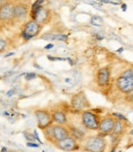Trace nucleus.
<instances>
[{"label":"nucleus","mask_w":133,"mask_h":152,"mask_svg":"<svg viewBox=\"0 0 133 152\" xmlns=\"http://www.w3.org/2000/svg\"><path fill=\"white\" fill-rule=\"evenodd\" d=\"M117 86L119 90L124 93H128L133 89V77L121 76L117 80Z\"/></svg>","instance_id":"7"},{"label":"nucleus","mask_w":133,"mask_h":152,"mask_svg":"<svg viewBox=\"0 0 133 152\" xmlns=\"http://www.w3.org/2000/svg\"><path fill=\"white\" fill-rule=\"evenodd\" d=\"M35 78H36V74H33V72H30V74L26 75V80H27V81L34 80Z\"/></svg>","instance_id":"20"},{"label":"nucleus","mask_w":133,"mask_h":152,"mask_svg":"<svg viewBox=\"0 0 133 152\" xmlns=\"http://www.w3.org/2000/svg\"><path fill=\"white\" fill-rule=\"evenodd\" d=\"M122 9H123V10H126V4H123V5H122Z\"/></svg>","instance_id":"30"},{"label":"nucleus","mask_w":133,"mask_h":152,"mask_svg":"<svg viewBox=\"0 0 133 152\" xmlns=\"http://www.w3.org/2000/svg\"><path fill=\"white\" fill-rule=\"evenodd\" d=\"M124 121L121 120H117L115 121V124H114V128H113V134L115 135H120L123 133L124 131V124H123Z\"/></svg>","instance_id":"15"},{"label":"nucleus","mask_w":133,"mask_h":152,"mask_svg":"<svg viewBox=\"0 0 133 152\" xmlns=\"http://www.w3.org/2000/svg\"><path fill=\"white\" fill-rule=\"evenodd\" d=\"M26 136H27V137H26V138H27V139L28 140H29V141H33V140L35 139V138H33V136H32V135H30V134H26Z\"/></svg>","instance_id":"26"},{"label":"nucleus","mask_w":133,"mask_h":152,"mask_svg":"<svg viewBox=\"0 0 133 152\" xmlns=\"http://www.w3.org/2000/svg\"><path fill=\"white\" fill-rule=\"evenodd\" d=\"M122 76H125V77H133V69H127L126 72H123Z\"/></svg>","instance_id":"23"},{"label":"nucleus","mask_w":133,"mask_h":152,"mask_svg":"<svg viewBox=\"0 0 133 152\" xmlns=\"http://www.w3.org/2000/svg\"><path fill=\"white\" fill-rule=\"evenodd\" d=\"M11 55H13V53L11 52V53H8V54H6L5 55V57H9V56H11Z\"/></svg>","instance_id":"29"},{"label":"nucleus","mask_w":133,"mask_h":152,"mask_svg":"<svg viewBox=\"0 0 133 152\" xmlns=\"http://www.w3.org/2000/svg\"><path fill=\"white\" fill-rule=\"evenodd\" d=\"M126 99H127L128 101H130V102H133V89L127 93V97H126Z\"/></svg>","instance_id":"24"},{"label":"nucleus","mask_w":133,"mask_h":152,"mask_svg":"<svg viewBox=\"0 0 133 152\" xmlns=\"http://www.w3.org/2000/svg\"><path fill=\"white\" fill-rule=\"evenodd\" d=\"M68 36L67 35H54V40H67Z\"/></svg>","instance_id":"19"},{"label":"nucleus","mask_w":133,"mask_h":152,"mask_svg":"<svg viewBox=\"0 0 133 152\" xmlns=\"http://www.w3.org/2000/svg\"><path fill=\"white\" fill-rule=\"evenodd\" d=\"M57 147L62 150H66V151H71L77 148V142L75 140V138L73 137H67L66 139L60 140L57 143Z\"/></svg>","instance_id":"9"},{"label":"nucleus","mask_w":133,"mask_h":152,"mask_svg":"<svg viewBox=\"0 0 133 152\" xmlns=\"http://www.w3.org/2000/svg\"><path fill=\"white\" fill-rule=\"evenodd\" d=\"M114 124H115V120L112 116L108 115L100 121L98 130L102 134H109V133L113 132Z\"/></svg>","instance_id":"8"},{"label":"nucleus","mask_w":133,"mask_h":152,"mask_svg":"<svg viewBox=\"0 0 133 152\" xmlns=\"http://www.w3.org/2000/svg\"><path fill=\"white\" fill-rule=\"evenodd\" d=\"M28 15V9L24 4H18L15 6V18L18 20H24Z\"/></svg>","instance_id":"13"},{"label":"nucleus","mask_w":133,"mask_h":152,"mask_svg":"<svg viewBox=\"0 0 133 152\" xmlns=\"http://www.w3.org/2000/svg\"><path fill=\"white\" fill-rule=\"evenodd\" d=\"M113 115H114V116H116V118H118V120H121V121H127V118H126L124 115H122V114H119V113H116V112H114Z\"/></svg>","instance_id":"22"},{"label":"nucleus","mask_w":133,"mask_h":152,"mask_svg":"<svg viewBox=\"0 0 133 152\" xmlns=\"http://www.w3.org/2000/svg\"><path fill=\"white\" fill-rule=\"evenodd\" d=\"M99 1H102V0H99Z\"/></svg>","instance_id":"32"},{"label":"nucleus","mask_w":133,"mask_h":152,"mask_svg":"<svg viewBox=\"0 0 133 152\" xmlns=\"http://www.w3.org/2000/svg\"><path fill=\"white\" fill-rule=\"evenodd\" d=\"M88 105V102L86 100V97L84 96L83 93H79V94H76L75 96L72 99V106L76 109H82L85 106Z\"/></svg>","instance_id":"11"},{"label":"nucleus","mask_w":133,"mask_h":152,"mask_svg":"<svg viewBox=\"0 0 133 152\" xmlns=\"http://www.w3.org/2000/svg\"><path fill=\"white\" fill-rule=\"evenodd\" d=\"M49 10L42 5L35 9H32V18L40 25H43L47 22L48 18H49Z\"/></svg>","instance_id":"4"},{"label":"nucleus","mask_w":133,"mask_h":152,"mask_svg":"<svg viewBox=\"0 0 133 152\" xmlns=\"http://www.w3.org/2000/svg\"><path fill=\"white\" fill-rule=\"evenodd\" d=\"M72 136L77 140H83L84 133L81 130H79V129L74 128V129H72Z\"/></svg>","instance_id":"17"},{"label":"nucleus","mask_w":133,"mask_h":152,"mask_svg":"<svg viewBox=\"0 0 133 152\" xmlns=\"http://www.w3.org/2000/svg\"><path fill=\"white\" fill-rule=\"evenodd\" d=\"M35 115L37 118V123H38V127L40 129H46L49 127L50 124L52 123V118L49 114V112L46 110H36L35 111Z\"/></svg>","instance_id":"5"},{"label":"nucleus","mask_w":133,"mask_h":152,"mask_svg":"<svg viewBox=\"0 0 133 152\" xmlns=\"http://www.w3.org/2000/svg\"><path fill=\"white\" fill-rule=\"evenodd\" d=\"M99 123V116L92 111H84L82 113V124L88 130H98Z\"/></svg>","instance_id":"1"},{"label":"nucleus","mask_w":133,"mask_h":152,"mask_svg":"<svg viewBox=\"0 0 133 152\" xmlns=\"http://www.w3.org/2000/svg\"><path fill=\"white\" fill-rule=\"evenodd\" d=\"M90 23L93 25V26H96V27H100V26L104 25V18H100L98 15H93L90 20Z\"/></svg>","instance_id":"16"},{"label":"nucleus","mask_w":133,"mask_h":152,"mask_svg":"<svg viewBox=\"0 0 133 152\" xmlns=\"http://www.w3.org/2000/svg\"><path fill=\"white\" fill-rule=\"evenodd\" d=\"M42 39L44 40H54V35H51V34H46L42 37Z\"/></svg>","instance_id":"21"},{"label":"nucleus","mask_w":133,"mask_h":152,"mask_svg":"<svg viewBox=\"0 0 133 152\" xmlns=\"http://www.w3.org/2000/svg\"><path fill=\"white\" fill-rule=\"evenodd\" d=\"M6 48V41L3 40V39H0V52L4 51Z\"/></svg>","instance_id":"18"},{"label":"nucleus","mask_w":133,"mask_h":152,"mask_svg":"<svg viewBox=\"0 0 133 152\" xmlns=\"http://www.w3.org/2000/svg\"><path fill=\"white\" fill-rule=\"evenodd\" d=\"M40 30H41L40 24H38L36 20H32L26 24L25 29L23 31V37L25 39H27V40H29V39L37 36L40 33Z\"/></svg>","instance_id":"3"},{"label":"nucleus","mask_w":133,"mask_h":152,"mask_svg":"<svg viewBox=\"0 0 133 152\" xmlns=\"http://www.w3.org/2000/svg\"><path fill=\"white\" fill-rule=\"evenodd\" d=\"M12 94H13V90H11L7 93V96H10V95H12Z\"/></svg>","instance_id":"28"},{"label":"nucleus","mask_w":133,"mask_h":152,"mask_svg":"<svg viewBox=\"0 0 133 152\" xmlns=\"http://www.w3.org/2000/svg\"><path fill=\"white\" fill-rule=\"evenodd\" d=\"M69 137V132L66 128H64L62 125L53 126V139L57 142L60 141V140L66 139Z\"/></svg>","instance_id":"10"},{"label":"nucleus","mask_w":133,"mask_h":152,"mask_svg":"<svg viewBox=\"0 0 133 152\" xmlns=\"http://www.w3.org/2000/svg\"><path fill=\"white\" fill-rule=\"evenodd\" d=\"M109 82V71L107 67L100 69L97 72V84L100 87H104Z\"/></svg>","instance_id":"12"},{"label":"nucleus","mask_w":133,"mask_h":152,"mask_svg":"<svg viewBox=\"0 0 133 152\" xmlns=\"http://www.w3.org/2000/svg\"><path fill=\"white\" fill-rule=\"evenodd\" d=\"M27 145H28V146H29V147H36V148H37V147H39V145H38V144L33 143V142H31V141L28 142Z\"/></svg>","instance_id":"25"},{"label":"nucleus","mask_w":133,"mask_h":152,"mask_svg":"<svg viewBox=\"0 0 133 152\" xmlns=\"http://www.w3.org/2000/svg\"><path fill=\"white\" fill-rule=\"evenodd\" d=\"M52 47H53L52 44H48V45H46V46H45V49H51Z\"/></svg>","instance_id":"27"},{"label":"nucleus","mask_w":133,"mask_h":152,"mask_svg":"<svg viewBox=\"0 0 133 152\" xmlns=\"http://www.w3.org/2000/svg\"><path fill=\"white\" fill-rule=\"evenodd\" d=\"M131 134H132V135H133V130H132V131H131Z\"/></svg>","instance_id":"31"},{"label":"nucleus","mask_w":133,"mask_h":152,"mask_svg":"<svg viewBox=\"0 0 133 152\" xmlns=\"http://www.w3.org/2000/svg\"><path fill=\"white\" fill-rule=\"evenodd\" d=\"M52 118L58 125H65L67 123V116L62 111H55L52 115Z\"/></svg>","instance_id":"14"},{"label":"nucleus","mask_w":133,"mask_h":152,"mask_svg":"<svg viewBox=\"0 0 133 152\" xmlns=\"http://www.w3.org/2000/svg\"><path fill=\"white\" fill-rule=\"evenodd\" d=\"M15 18V5L5 3L0 6V20H10Z\"/></svg>","instance_id":"6"},{"label":"nucleus","mask_w":133,"mask_h":152,"mask_svg":"<svg viewBox=\"0 0 133 152\" xmlns=\"http://www.w3.org/2000/svg\"><path fill=\"white\" fill-rule=\"evenodd\" d=\"M106 143L104 140L100 137H90L85 143V149L92 152H100L104 150Z\"/></svg>","instance_id":"2"}]
</instances>
